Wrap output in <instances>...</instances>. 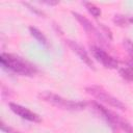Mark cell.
<instances>
[{"mask_svg": "<svg viewBox=\"0 0 133 133\" xmlns=\"http://www.w3.org/2000/svg\"><path fill=\"white\" fill-rule=\"evenodd\" d=\"M0 62L2 66L22 76H32L36 73V69L32 64L12 54L2 53L0 55Z\"/></svg>", "mask_w": 133, "mask_h": 133, "instance_id": "cell-1", "label": "cell"}, {"mask_svg": "<svg viewBox=\"0 0 133 133\" xmlns=\"http://www.w3.org/2000/svg\"><path fill=\"white\" fill-rule=\"evenodd\" d=\"M38 97L44 100L45 102H48L56 107L66 109V110H81L85 107V103L82 102H74L68 99H64L58 95L52 94L50 91H44L38 95Z\"/></svg>", "mask_w": 133, "mask_h": 133, "instance_id": "cell-2", "label": "cell"}, {"mask_svg": "<svg viewBox=\"0 0 133 133\" xmlns=\"http://www.w3.org/2000/svg\"><path fill=\"white\" fill-rule=\"evenodd\" d=\"M86 92L91 95L94 98L114 107V108H117V109H121V110H125L126 109V106L118 100L116 99L115 97L111 96L110 94H108L104 88H102L101 86H97V85H91V86H87L85 88Z\"/></svg>", "mask_w": 133, "mask_h": 133, "instance_id": "cell-3", "label": "cell"}, {"mask_svg": "<svg viewBox=\"0 0 133 133\" xmlns=\"http://www.w3.org/2000/svg\"><path fill=\"white\" fill-rule=\"evenodd\" d=\"M90 51L94 55V57L100 61L105 68L108 69H114L117 66L118 62L115 58H113L111 55H109L106 51H104L102 48L97 47V46H90Z\"/></svg>", "mask_w": 133, "mask_h": 133, "instance_id": "cell-4", "label": "cell"}, {"mask_svg": "<svg viewBox=\"0 0 133 133\" xmlns=\"http://www.w3.org/2000/svg\"><path fill=\"white\" fill-rule=\"evenodd\" d=\"M91 105L92 107L99 112V114H101V116L107 122L110 124V126L112 127H115L117 128V124L121 119V116L115 114L114 112H112L111 110L107 109L106 107H104L103 105H101L100 103H97V102H91Z\"/></svg>", "mask_w": 133, "mask_h": 133, "instance_id": "cell-5", "label": "cell"}, {"mask_svg": "<svg viewBox=\"0 0 133 133\" xmlns=\"http://www.w3.org/2000/svg\"><path fill=\"white\" fill-rule=\"evenodd\" d=\"M9 107L10 109L16 113L18 114L19 116H21L22 118L24 119H27V121H30V122H33V123H39L42 119H41V116L34 112H32L31 110L19 105V104H16V103H9Z\"/></svg>", "mask_w": 133, "mask_h": 133, "instance_id": "cell-6", "label": "cell"}, {"mask_svg": "<svg viewBox=\"0 0 133 133\" xmlns=\"http://www.w3.org/2000/svg\"><path fill=\"white\" fill-rule=\"evenodd\" d=\"M66 43H68V45H69V47L80 57V59L83 61V62H85L89 68H91V69H95V66H94V62H92V60H91V58L89 57V55L87 54V52L85 51V49L83 48V47H81L78 43H76V42H74V41H71V39H68L66 41Z\"/></svg>", "mask_w": 133, "mask_h": 133, "instance_id": "cell-7", "label": "cell"}, {"mask_svg": "<svg viewBox=\"0 0 133 133\" xmlns=\"http://www.w3.org/2000/svg\"><path fill=\"white\" fill-rule=\"evenodd\" d=\"M72 14H73V16L75 17V19L81 24V26L84 28V30H85L88 34L101 38V33L98 31V29L95 27V25H94L87 18H85L84 16H82V15H80V14H78V12H75V11H73Z\"/></svg>", "mask_w": 133, "mask_h": 133, "instance_id": "cell-8", "label": "cell"}, {"mask_svg": "<svg viewBox=\"0 0 133 133\" xmlns=\"http://www.w3.org/2000/svg\"><path fill=\"white\" fill-rule=\"evenodd\" d=\"M29 31H30V33H31V35L33 36V37H35L42 45H44V46H48V42H47V38H46V36L42 33V31H39L37 28H35V27H29Z\"/></svg>", "mask_w": 133, "mask_h": 133, "instance_id": "cell-9", "label": "cell"}, {"mask_svg": "<svg viewBox=\"0 0 133 133\" xmlns=\"http://www.w3.org/2000/svg\"><path fill=\"white\" fill-rule=\"evenodd\" d=\"M119 75L127 81H133V64H129L119 70Z\"/></svg>", "mask_w": 133, "mask_h": 133, "instance_id": "cell-10", "label": "cell"}, {"mask_svg": "<svg viewBox=\"0 0 133 133\" xmlns=\"http://www.w3.org/2000/svg\"><path fill=\"white\" fill-rule=\"evenodd\" d=\"M84 5H85L86 9L88 10V12H89L91 16H94L95 18H98V17L101 16V9H100L98 6H96L94 3H90V2H84Z\"/></svg>", "mask_w": 133, "mask_h": 133, "instance_id": "cell-11", "label": "cell"}, {"mask_svg": "<svg viewBox=\"0 0 133 133\" xmlns=\"http://www.w3.org/2000/svg\"><path fill=\"white\" fill-rule=\"evenodd\" d=\"M117 128L122 129L125 133H133V127H132L128 122H126V121L123 119V118L119 119V122H118V124H117Z\"/></svg>", "mask_w": 133, "mask_h": 133, "instance_id": "cell-12", "label": "cell"}, {"mask_svg": "<svg viewBox=\"0 0 133 133\" xmlns=\"http://www.w3.org/2000/svg\"><path fill=\"white\" fill-rule=\"evenodd\" d=\"M124 46L127 49V51H128L131 59L133 60V42H131L130 39H125L124 41Z\"/></svg>", "mask_w": 133, "mask_h": 133, "instance_id": "cell-13", "label": "cell"}, {"mask_svg": "<svg viewBox=\"0 0 133 133\" xmlns=\"http://www.w3.org/2000/svg\"><path fill=\"white\" fill-rule=\"evenodd\" d=\"M113 21L118 26H125L126 23H127V19L124 16H121V15H115L114 18H113Z\"/></svg>", "mask_w": 133, "mask_h": 133, "instance_id": "cell-14", "label": "cell"}, {"mask_svg": "<svg viewBox=\"0 0 133 133\" xmlns=\"http://www.w3.org/2000/svg\"><path fill=\"white\" fill-rule=\"evenodd\" d=\"M0 127H1V130H2L3 132H5V133H21V132H19V131H17V130L12 129L11 127H9V126L5 125L3 122H1Z\"/></svg>", "mask_w": 133, "mask_h": 133, "instance_id": "cell-15", "label": "cell"}, {"mask_svg": "<svg viewBox=\"0 0 133 133\" xmlns=\"http://www.w3.org/2000/svg\"><path fill=\"white\" fill-rule=\"evenodd\" d=\"M129 22H131V23H133V18H129V20H128Z\"/></svg>", "mask_w": 133, "mask_h": 133, "instance_id": "cell-16", "label": "cell"}]
</instances>
